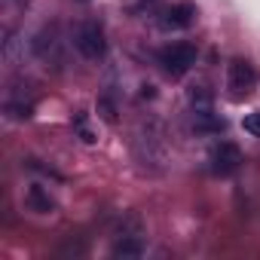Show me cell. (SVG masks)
<instances>
[{"instance_id":"277c9868","label":"cell","mask_w":260,"mask_h":260,"mask_svg":"<svg viewBox=\"0 0 260 260\" xmlns=\"http://www.w3.org/2000/svg\"><path fill=\"white\" fill-rule=\"evenodd\" d=\"M144 233H141V223H135L132 230H119V236H116V242H113V248H110V254L116 257V260H138L141 254H144Z\"/></svg>"},{"instance_id":"8fae6325","label":"cell","mask_w":260,"mask_h":260,"mask_svg":"<svg viewBox=\"0 0 260 260\" xmlns=\"http://www.w3.org/2000/svg\"><path fill=\"white\" fill-rule=\"evenodd\" d=\"M242 128L248 135H254V138H260V110H254V113H248L245 119H242Z\"/></svg>"},{"instance_id":"52a82bcc","label":"cell","mask_w":260,"mask_h":260,"mask_svg":"<svg viewBox=\"0 0 260 260\" xmlns=\"http://www.w3.org/2000/svg\"><path fill=\"white\" fill-rule=\"evenodd\" d=\"M193 19H196V7L193 4H175V7H169L162 13L159 25H162V31H184V28L193 25Z\"/></svg>"},{"instance_id":"9c48e42d","label":"cell","mask_w":260,"mask_h":260,"mask_svg":"<svg viewBox=\"0 0 260 260\" xmlns=\"http://www.w3.org/2000/svg\"><path fill=\"white\" fill-rule=\"evenodd\" d=\"M190 110H193V116L214 113V101H211V95H208L202 86H196V89L190 92Z\"/></svg>"},{"instance_id":"8992f818","label":"cell","mask_w":260,"mask_h":260,"mask_svg":"<svg viewBox=\"0 0 260 260\" xmlns=\"http://www.w3.org/2000/svg\"><path fill=\"white\" fill-rule=\"evenodd\" d=\"M254 83H257V71L248 61H242V58L230 61V68H226V86L233 89V95H248Z\"/></svg>"},{"instance_id":"30bf717a","label":"cell","mask_w":260,"mask_h":260,"mask_svg":"<svg viewBox=\"0 0 260 260\" xmlns=\"http://www.w3.org/2000/svg\"><path fill=\"white\" fill-rule=\"evenodd\" d=\"M86 254V239L83 236H71L61 248H58V257H83Z\"/></svg>"},{"instance_id":"6da1fadb","label":"cell","mask_w":260,"mask_h":260,"mask_svg":"<svg viewBox=\"0 0 260 260\" xmlns=\"http://www.w3.org/2000/svg\"><path fill=\"white\" fill-rule=\"evenodd\" d=\"M135 153H138V159L144 166L166 159V138H162L159 122H147V125H141L135 132Z\"/></svg>"},{"instance_id":"3957f363","label":"cell","mask_w":260,"mask_h":260,"mask_svg":"<svg viewBox=\"0 0 260 260\" xmlns=\"http://www.w3.org/2000/svg\"><path fill=\"white\" fill-rule=\"evenodd\" d=\"M74 49H77L83 58L98 61V58L104 55V31H101V25H98V22H83V25H77V31H74Z\"/></svg>"},{"instance_id":"7a4b0ae2","label":"cell","mask_w":260,"mask_h":260,"mask_svg":"<svg viewBox=\"0 0 260 260\" xmlns=\"http://www.w3.org/2000/svg\"><path fill=\"white\" fill-rule=\"evenodd\" d=\"M196 55H199V52H196L193 43H169V46L159 49V64H162L166 74L184 77V74L196 64Z\"/></svg>"},{"instance_id":"ba28073f","label":"cell","mask_w":260,"mask_h":260,"mask_svg":"<svg viewBox=\"0 0 260 260\" xmlns=\"http://www.w3.org/2000/svg\"><path fill=\"white\" fill-rule=\"evenodd\" d=\"M25 205H28L31 211H40V214H49V211L55 208L52 196H49L43 187H28V193H25Z\"/></svg>"},{"instance_id":"7c38bea8","label":"cell","mask_w":260,"mask_h":260,"mask_svg":"<svg viewBox=\"0 0 260 260\" xmlns=\"http://www.w3.org/2000/svg\"><path fill=\"white\" fill-rule=\"evenodd\" d=\"M77 132H80V138H83L86 144H95V141H98V135L86 125V119H83V116H77Z\"/></svg>"},{"instance_id":"5b68a950","label":"cell","mask_w":260,"mask_h":260,"mask_svg":"<svg viewBox=\"0 0 260 260\" xmlns=\"http://www.w3.org/2000/svg\"><path fill=\"white\" fill-rule=\"evenodd\" d=\"M208 166H211V172L214 175H233L239 166H242V150L233 144V141H220V144H214L211 150H208Z\"/></svg>"},{"instance_id":"4fadbf2b","label":"cell","mask_w":260,"mask_h":260,"mask_svg":"<svg viewBox=\"0 0 260 260\" xmlns=\"http://www.w3.org/2000/svg\"><path fill=\"white\" fill-rule=\"evenodd\" d=\"M98 110H101L104 119H116V107L110 104V98H101V101H98Z\"/></svg>"},{"instance_id":"5bb4252c","label":"cell","mask_w":260,"mask_h":260,"mask_svg":"<svg viewBox=\"0 0 260 260\" xmlns=\"http://www.w3.org/2000/svg\"><path fill=\"white\" fill-rule=\"evenodd\" d=\"M83 4H86V0H83Z\"/></svg>"}]
</instances>
